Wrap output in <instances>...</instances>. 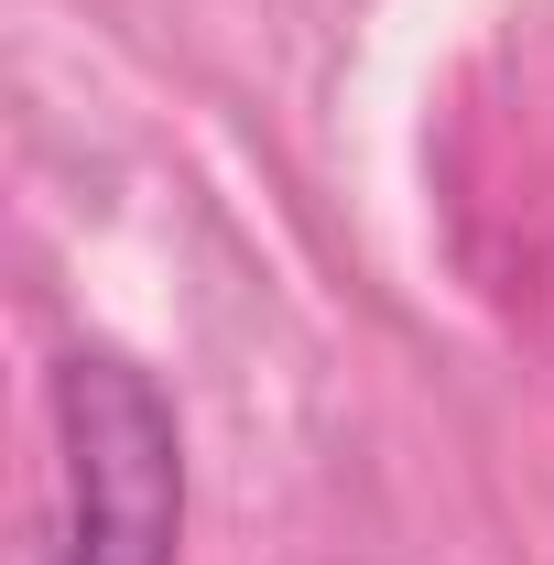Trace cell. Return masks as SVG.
Returning <instances> with one entry per match:
<instances>
[{
    "label": "cell",
    "mask_w": 554,
    "mask_h": 565,
    "mask_svg": "<svg viewBox=\"0 0 554 565\" xmlns=\"http://www.w3.org/2000/svg\"><path fill=\"white\" fill-rule=\"evenodd\" d=\"M55 424H66V544L44 565H174V544H185L174 403L131 359L76 349L55 370Z\"/></svg>",
    "instance_id": "obj_1"
}]
</instances>
